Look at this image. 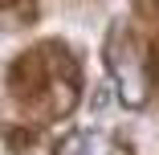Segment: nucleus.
I'll return each instance as SVG.
<instances>
[{
    "label": "nucleus",
    "instance_id": "obj_1",
    "mask_svg": "<svg viewBox=\"0 0 159 155\" xmlns=\"http://www.w3.org/2000/svg\"><path fill=\"white\" fill-rule=\"evenodd\" d=\"M12 90H16V102L37 122H53L70 114L78 102V66L70 49L57 41L29 49L12 66Z\"/></svg>",
    "mask_w": 159,
    "mask_h": 155
},
{
    "label": "nucleus",
    "instance_id": "obj_2",
    "mask_svg": "<svg viewBox=\"0 0 159 155\" xmlns=\"http://www.w3.org/2000/svg\"><path fill=\"white\" fill-rule=\"evenodd\" d=\"M106 61L118 82V98L126 106H143L155 90V66H151V49L135 25L114 21L110 37H106Z\"/></svg>",
    "mask_w": 159,
    "mask_h": 155
},
{
    "label": "nucleus",
    "instance_id": "obj_3",
    "mask_svg": "<svg viewBox=\"0 0 159 155\" xmlns=\"http://www.w3.org/2000/svg\"><path fill=\"white\" fill-rule=\"evenodd\" d=\"M57 155H131L122 143L106 139V135H94V131H78V135H66L57 143Z\"/></svg>",
    "mask_w": 159,
    "mask_h": 155
},
{
    "label": "nucleus",
    "instance_id": "obj_4",
    "mask_svg": "<svg viewBox=\"0 0 159 155\" xmlns=\"http://www.w3.org/2000/svg\"><path fill=\"white\" fill-rule=\"evenodd\" d=\"M0 4H29V0H0Z\"/></svg>",
    "mask_w": 159,
    "mask_h": 155
}]
</instances>
